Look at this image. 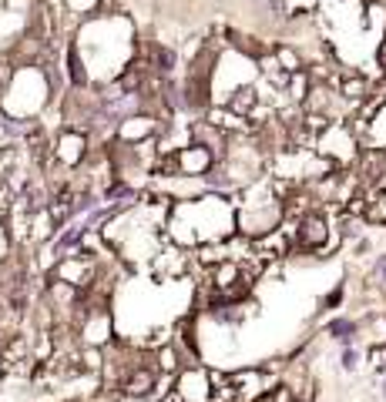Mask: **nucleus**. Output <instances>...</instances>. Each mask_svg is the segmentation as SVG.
I'll return each instance as SVG.
<instances>
[{"label": "nucleus", "instance_id": "f257e3e1", "mask_svg": "<svg viewBox=\"0 0 386 402\" xmlns=\"http://www.w3.org/2000/svg\"><path fill=\"white\" fill-rule=\"evenodd\" d=\"M134 41L138 34L131 27V17L121 10H108V7H101L94 17L81 21L71 34V44L88 67L91 84L118 81L134 57Z\"/></svg>", "mask_w": 386, "mask_h": 402}, {"label": "nucleus", "instance_id": "f03ea898", "mask_svg": "<svg viewBox=\"0 0 386 402\" xmlns=\"http://www.w3.org/2000/svg\"><path fill=\"white\" fill-rule=\"evenodd\" d=\"M235 235V198L225 195H195L172 201L165 218V238L181 248H195L205 242H225Z\"/></svg>", "mask_w": 386, "mask_h": 402}, {"label": "nucleus", "instance_id": "7ed1b4c3", "mask_svg": "<svg viewBox=\"0 0 386 402\" xmlns=\"http://www.w3.org/2000/svg\"><path fill=\"white\" fill-rule=\"evenodd\" d=\"M292 191V184H283L276 178L252 181L249 188H242L235 195V235L256 242L272 235L276 228L285 225V195Z\"/></svg>", "mask_w": 386, "mask_h": 402}, {"label": "nucleus", "instance_id": "20e7f679", "mask_svg": "<svg viewBox=\"0 0 386 402\" xmlns=\"http://www.w3.org/2000/svg\"><path fill=\"white\" fill-rule=\"evenodd\" d=\"M57 100L51 77L41 64H21L14 67L10 81L0 91V111L10 118H24V121H41Z\"/></svg>", "mask_w": 386, "mask_h": 402}, {"label": "nucleus", "instance_id": "39448f33", "mask_svg": "<svg viewBox=\"0 0 386 402\" xmlns=\"http://www.w3.org/2000/svg\"><path fill=\"white\" fill-rule=\"evenodd\" d=\"M289 238H292V251H306V255H329L336 242H343L339 235H333L329 215L319 208H306L303 215H296Z\"/></svg>", "mask_w": 386, "mask_h": 402}, {"label": "nucleus", "instance_id": "423d86ee", "mask_svg": "<svg viewBox=\"0 0 386 402\" xmlns=\"http://www.w3.org/2000/svg\"><path fill=\"white\" fill-rule=\"evenodd\" d=\"M312 151H316V154H323L333 168H353V165H356V158H360V138L353 134V127L349 125L333 121V125L316 138Z\"/></svg>", "mask_w": 386, "mask_h": 402}, {"label": "nucleus", "instance_id": "0eeeda50", "mask_svg": "<svg viewBox=\"0 0 386 402\" xmlns=\"http://www.w3.org/2000/svg\"><path fill=\"white\" fill-rule=\"evenodd\" d=\"M91 134H84V131H77V127H57L51 131V148H48V161L57 165V168H64V171H77L84 161H88V154H91Z\"/></svg>", "mask_w": 386, "mask_h": 402}, {"label": "nucleus", "instance_id": "6e6552de", "mask_svg": "<svg viewBox=\"0 0 386 402\" xmlns=\"http://www.w3.org/2000/svg\"><path fill=\"white\" fill-rule=\"evenodd\" d=\"M161 402H215V382H212V372L199 369V366H185V369H179L172 392H168Z\"/></svg>", "mask_w": 386, "mask_h": 402}, {"label": "nucleus", "instance_id": "1a4fd4ad", "mask_svg": "<svg viewBox=\"0 0 386 402\" xmlns=\"http://www.w3.org/2000/svg\"><path fill=\"white\" fill-rule=\"evenodd\" d=\"M148 268H152L158 278H165V282L185 278L188 268H195V265H192V248H181V245H175V242L165 238V245L154 251V258L148 262Z\"/></svg>", "mask_w": 386, "mask_h": 402}, {"label": "nucleus", "instance_id": "9d476101", "mask_svg": "<svg viewBox=\"0 0 386 402\" xmlns=\"http://www.w3.org/2000/svg\"><path fill=\"white\" fill-rule=\"evenodd\" d=\"M165 125H168V121H161L158 114L141 111V114H131V118H125V121H118V127H114V141H121V145H145V141H154Z\"/></svg>", "mask_w": 386, "mask_h": 402}, {"label": "nucleus", "instance_id": "9b49d317", "mask_svg": "<svg viewBox=\"0 0 386 402\" xmlns=\"http://www.w3.org/2000/svg\"><path fill=\"white\" fill-rule=\"evenodd\" d=\"M258 104H262V94H258V84H238V87H232L229 94L222 98V107L232 111V114H238V118H252V111H256Z\"/></svg>", "mask_w": 386, "mask_h": 402}, {"label": "nucleus", "instance_id": "f8f14e48", "mask_svg": "<svg viewBox=\"0 0 386 402\" xmlns=\"http://www.w3.org/2000/svg\"><path fill=\"white\" fill-rule=\"evenodd\" d=\"M360 328H363V326L356 322V319L336 315V319H329V322H326V335H329L333 342H339V346H349V342H356Z\"/></svg>", "mask_w": 386, "mask_h": 402}, {"label": "nucleus", "instance_id": "ddd939ff", "mask_svg": "<svg viewBox=\"0 0 386 402\" xmlns=\"http://www.w3.org/2000/svg\"><path fill=\"white\" fill-rule=\"evenodd\" d=\"M57 3H61V10H64L71 21H77V24L88 21V17H94L104 7V0H57Z\"/></svg>", "mask_w": 386, "mask_h": 402}, {"label": "nucleus", "instance_id": "4468645a", "mask_svg": "<svg viewBox=\"0 0 386 402\" xmlns=\"http://www.w3.org/2000/svg\"><path fill=\"white\" fill-rule=\"evenodd\" d=\"M272 57L279 61V67H283V71H289V74H296V71H303V67H306V57H303L296 47H289V44L276 47V50H272Z\"/></svg>", "mask_w": 386, "mask_h": 402}, {"label": "nucleus", "instance_id": "2eb2a0df", "mask_svg": "<svg viewBox=\"0 0 386 402\" xmlns=\"http://www.w3.org/2000/svg\"><path fill=\"white\" fill-rule=\"evenodd\" d=\"M369 225H386V191H373L366 198V215H363Z\"/></svg>", "mask_w": 386, "mask_h": 402}, {"label": "nucleus", "instance_id": "dca6fc26", "mask_svg": "<svg viewBox=\"0 0 386 402\" xmlns=\"http://www.w3.org/2000/svg\"><path fill=\"white\" fill-rule=\"evenodd\" d=\"M360 359H363V352L349 342V346H343V352H339V366H343V372H356L360 369Z\"/></svg>", "mask_w": 386, "mask_h": 402}, {"label": "nucleus", "instance_id": "f3484780", "mask_svg": "<svg viewBox=\"0 0 386 402\" xmlns=\"http://www.w3.org/2000/svg\"><path fill=\"white\" fill-rule=\"evenodd\" d=\"M366 359H369V369H373V372H386V342L369 346V349H366Z\"/></svg>", "mask_w": 386, "mask_h": 402}, {"label": "nucleus", "instance_id": "a211bd4d", "mask_svg": "<svg viewBox=\"0 0 386 402\" xmlns=\"http://www.w3.org/2000/svg\"><path fill=\"white\" fill-rule=\"evenodd\" d=\"M269 402H299V396H296V389L292 385H272L269 389Z\"/></svg>", "mask_w": 386, "mask_h": 402}, {"label": "nucleus", "instance_id": "6ab92c4d", "mask_svg": "<svg viewBox=\"0 0 386 402\" xmlns=\"http://www.w3.org/2000/svg\"><path fill=\"white\" fill-rule=\"evenodd\" d=\"M343 302H346V285L339 282V285H336L333 292H329L326 299L319 302V308H323V312H329V308H336V305H343Z\"/></svg>", "mask_w": 386, "mask_h": 402}, {"label": "nucleus", "instance_id": "aec40b11", "mask_svg": "<svg viewBox=\"0 0 386 402\" xmlns=\"http://www.w3.org/2000/svg\"><path fill=\"white\" fill-rule=\"evenodd\" d=\"M10 255H14V242H10V235H7V225H3V215H0V265H3Z\"/></svg>", "mask_w": 386, "mask_h": 402}, {"label": "nucleus", "instance_id": "412c9836", "mask_svg": "<svg viewBox=\"0 0 386 402\" xmlns=\"http://www.w3.org/2000/svg\"><path fill=\"white\" fill-rule=\"evenodd\" d=\"M369 278H373V282H376V285H380V288L386 292V251L380 255V258H376V262H373V268H369Z\"/></svg>", "mask_w": 386, "mask_h": 402}, {"label": "nucleus", "instance_id": "4be33fe9", "mask_svg": "<svg viewBox=\"0 0 386 402\" xmlns=\"http://www.w3.org/2000/svg\"><path fill=\"white\" fill-rule=\"evenodd\" d=\"M7 376V362H3V355H0V379Z\"/></svg>", "mask_w": 386, "mask_h": 402}, {"label": "nucleus", "instance_id": "5701e85b", "mask_svg": "<svg viewBox=\"0 0 386 402\" xmlns=\"http://www.w3.org/2000/svg\"><path fill=\"white\" fill-rule=\"evenodd\" d=\"M380 392H383V399H386V372H383V382H380Z\"/></svg>", "mask_w": 386, "mask_h": 402}, {"label": "nucleus", "instance_id": "b1692460", "mask_svg": "<svg viewBox=\"0 0 386 402\" xmlns=\"http://www.w3.org/2000/svg\"><path fill=\"white\" fill-rule=\"evenodd\" d=\"M118 402H128V399H118Z\"/></svg>", "mask_w": 386, "mask_h": 402}, {"label": "nucleus", "instance_id": "393cba45", "mask_svg": "<svg viewBox=\"0 0 386 402\" xmlns=\"http://www.w3.org/2000/svg\"><path fill=\"white\" fill-rule=\"evenodd\" d=\"M383 322H386V319H383Z\"/></svg>", "mask_w": 386, "mask_h": 402}]
</instances>
